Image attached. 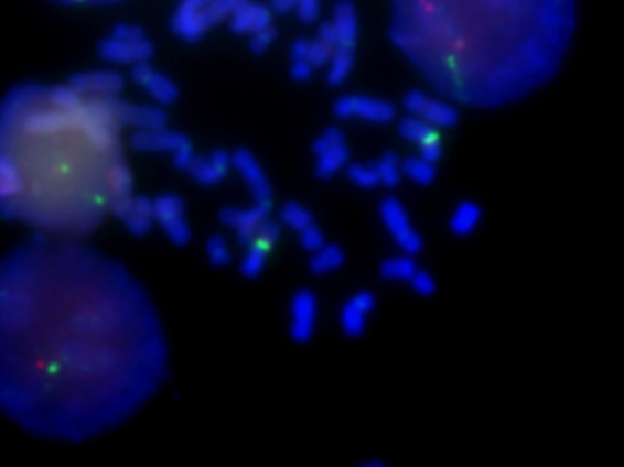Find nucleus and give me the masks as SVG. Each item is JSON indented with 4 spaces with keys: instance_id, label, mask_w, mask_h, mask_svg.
Instances as JSON below:
<instances>
[{
    "instance_id": "nucleus-1",
    "label": "nucleus",
    "mask_w": 624,
    "mask_h": 467,
    "mask_svg": "<svg viewBox=\"0 0 624 467\" xmlns=\"http://www.w3.org/2000/svg\"><path fill=\"white\" fill-rule=\"evenodd\" d=\"M164 360L147 292L99 250L33 236L0 260V413L30 435L85 442L122 424Z\"/></svg>"
},
{
    "instance_id": "nucleus-2",
    "label": "nucleus",
    "mask_w": 624,
    "mask_h": 467,
    "mask_svg": "<svg viewBox=\"0 0 624 467\" xmlns=\"http://www.w3.org/2000/svg\"><path fill=\"white\" fill-rule=\"evenodd\" d=\"M122 94L119 72L92 69L53 85L26 83L2 99V218L33 236L83 241L108 218L130 227L152 207L133 192L127 133L166 127V116Z\"/></svg>"
},
{
    "instance_id": "nucleus-3",
    "label": "nucleus",
    "mask_w": 624,
    "mask_h": 467,
    "mask_svg": "<svg viewBox=\"0 0 624 467\" xmlns=\"http://www.w3.org/2000/svg\"><path fill=\"white\" fill-rule=\"evenodd\" d=\"M575 24V0H391L389 37L440 96L497 108L556 77Z\"/></svg>"
},
{
    "instance_id": "nucleus-4",
    "label": "nucleus",
    "mask_w": 624,
    "mask_h": 467,
    "mask_svg": "<svg viewBox=\"0 0 624 467\" xmlns=\"http://www.w3.org/2000/svg\"><path fill=\"white\" fill-rule=\"evenodd\" d=\"M241 2L244 0H180L170 26L185 43H197L219 22H227Z\"/></svg>"
},
{
    "instance_id": "nucleus-5",
    "label": "nucleus",
    "mask_w": 624,
    "mask_h": 467,
    "mask_svg": "<svg viewBox=\"0 0 624 467\" xmlns=\"http://www.w3.org/2000/svg\"><path fill=\"white\" fill-rule=\"evenodd\" d=\"M336 39V50L327 66V83L331 86L344 85L355 68L356 43H358V13L349 0L334 6L329 21Z\"/></svg>"
},
{
    "instance_id": "nucleus-6",
    "label": "nucleus",
    "mask_w": 624,
    "mask_h": 467,
    "mask_svg": "<svg viewBox=\"0 0 624 467\" xmlns=\"http://www.w3.org/2000/svg\"><path fill=\"white\" fill-rule=\"evenodd\" d=\"M381 225L386 227L392 243L397 245L400 252L418 256L423 249L422 234L418 232L413 219L409 216L408 208L398 197H384L378 207Z\"/></svg>"
},
{
    "instance_id": "nucleus-7",
    "label": "nucleus",
    "mask_w": 624,
    "mask_h": 467,
    "mask_svg": "<svg viewBox=\"0 0 624 467\" xmlns=\"http://www.w3.org/2000/svg\"><path fill=\"white\" fill-rule=\"evenodd\" d=\"M334 113L342 121H361L367 124H389L397 119V107L380 97L349 94L334 102Z\"/></svg>"
},
{
    "instance_id": "nucleus-8",
    "label": "nucleus",
    "mask_w": 624,
    "mask_h": 467,
    "mask_svg": "<svg viewBox=\"0 0 624 467\" xmlns=\"http://www.w3.org/2000/svg\"><path fill=\"white\" fill-rule=\"evenodd\" d=\"M404 110L408 116L422 119L431 127L439 128V130H450L459 122V110H456L455 102H451L445 97L433 96L428 91L411 90L408 96L404 97Z\"/></svg>"
},
{
    "instance_id": "nucleus-9",
    "label": "nucleus",
    "mask_w": 624,
    "mask_h": 467,
    "mask_svg": "<svg viewBox=\"0 0 624 467\" xmlns=\"http://www.w3.org/2000/svg\"><path fill=\"white\" fill-rule=\"evenodd\" d=\"M312 152L316 158L314 172L320 180H333L349 165V144L338 128H327L312 144Z\"/></svg>"
},
{
    "instance_id": "nucleus-10",
    "label": "nucleus",
    "mask_w": 624,
    "mask_h": 467,
    "mask_svg": "<svg viewBox=\"0 0 624 467\" xmlns=\"http://www.w3.org/2000/svg\"><path fill=\"white\" fill-rule=\"evenodd\" d=\"M106 57L117 64H136L147 63L154 48L150 43L147 35H144L139 28L122 26L116 30V33L106 41L105 46Z\"/></svg>"
},
{
    "instance_id": "nucleus-11",
    "label": "nucleus",
    "mask_w": 624,
    "mask_h": 467,
    "mask_svg": "<svg viewBox=\"0 0 624 467\" xmlns=\"http://www.w3.org/2000/svg\"><path fill=\"white\" fill-rule=\"evenodd\" d=\"M155 225L161 227L164 236L177 245L186 247L191 243L192 229L186 219L185 202L175 194H163L154 199Z\"/></svg>"
},
{
    "instance_id": "nucleus-12",
    "label": "nucleus",
    "mask_w": 624,
    "mask_h": 467,
    "mask_svg": "<svg viewBox=\"0 0 624 467\" xmlns=\"http://www.w3.org/2000/svg\"><path fill=\"white\" fill-rule=\"evenodd\" d=\"M230 165L249 188L252 203L272 207V185L258 158L250 150L239 149L230 154Z\"/></svg>"
},
{
    "instance_id": "nucleus-13",
    "label": "nucleus",
    "mask_w": 624,
    "mask_h": 467,
    "mask_svg": "<svg viewBox=\"0 0 624 467\" xmlns=\"http://www.w3.org/2000/svg\"><path fill=\"white\" fill-rule=\"evenodd\" d=\"M320 303L314 292L300 289L294 292L289 308V335L297 344H309L316 335Z\"/></svg>"
},
{
    "instance_id": "nucleus-14",
    "label": "nucleus",
    "mask_w": 624,
    "mask_h": 467,
    "mask_svg": "<svg viewBox=\"0 0 624 467\" xmlns=\"http://www.w3.org/2000/svg\"><path fill=\"white\" fill-rule=\"evenodd\" d=\"M398 133L404 141L417 146L418 155H422L423 160L439 165V161L442 160V154H444L442 130L431 127L417 117L406 116L398 122Z\"/></svg>"
},
{
    "instance_id": "nucleus-15",
    "label": "nucleus",
    "mask_w": 624,
    "mask_h": 467,
    "mask_svg": "<svg viewBox=\"0 0 624 467\" xmlns=\"http://www.w3.org/2000/svg\"><path fill=\"white\" fill-rule=\"evenodd\" d=\"M270 208L272 207L256 205V203H252L249 208H223L222 214H219V221L227 229L234 230L239 243L247 247L256 238V234L260 230L265 219L270 218Z\"/></svg>"
},
{
    "instance_id": "nucleus-16",
    "label": "nucleus",
    "mask_w": 624,
    "mask_h": 467,
    "mask_svg": "<svg viewBox=\"0 0 624 467\" xmlns=\"http://www.w3.org/2000/svg\"><path fill=\"white\" fill-rule=\"evenodd\" d=\"M376 296L370 291H358L340 308V327L345 336L361 338L376 311Z\"/></svg>"
},
{
    "instance_id": "nucleus-17",
    "label": "nucleus",
    "mask_w": 624,
    "mask_h": 467,
    "mask_svg": "<svg viewBox=\"0 0 624 467\" xmlns=\"http://www.w3.org/2000/svg\"><path fill=\"white\" fill-rule=\"evenodd\" d=\"M228 26L238 35L252 39L272 26V10L255 0H244L228 19Z\"/></svg>"
},
{
    "instance_id": "nucleus-18",
    "label": "nucleus",
    "mask_w": 624,
    "mask_h": 467,
    "mask_svg": "<svg viewBox=\"0 0 624 467\" xmlns=\"http://www.w3.org/2000/svg\"><path fill=\"white\" fill-rule=\"evenodd\" d=\"M132 77L152 99L161 107L174 105L180 97V88L169 75L161 74L158 69L147 63L136 64L132 69Z\"/></svg>"
},
{
    "instance_id": "nucleus-19",
    "label": "nucleus",
    "mask_w": 624,
    "mask_h": 467,
    "mask_svg": "<svg viewBox=\"0 0 624 467\" xmlns=\"http://www.w3.org/2000/svg\"><path fill=\"white\" fill-rule=\"evenodd\" d=\"M230 169H233L230 154L225 150H214L208 155H196L186 172L200 185L214 186L227 177V172Z\"/></svg>"
},
{
    "instance_id": "nucleus-20",
    "label": "nucleus",
    "mask_w": 624,
    "mask_h": 467,
    "mask_svg": "<svg viewBox=\"0 0 624 467\" xmlns=\"http://www.w3.org/2000/svg\"><path fill=\"white\" fill-rule=\"evenodd\" d=\"M417 256L406 254V252H398V254L389 256L380 263L381 280L389 283H406L411 282L415 272L420 269L418 267Z\"/></svg>"
},
{
    "instance_id": "nucleus-21",
    "label": "nucleus",
    "mask_w": 624,
    "mask_h": 467,
    "mask_svg": "<svg viewBox=\"0 0 624 467\" xmlns=\"http://www.w3.org/2000/svg\"><path fill=\"white\" fill-rule=\"evenodd\" d=\"M482 210L475 202H461L450 216V230L456 238H470L478 229Z\"/></svg>"
},
{
    "instance_id": "nucleus-22",
    "label": "nucleus",
    "mask_w": 624,
    "mask_h": 467,
    "mask_svg": "<svg viewBox=\"0 0 624 467\" xmlns=\"http://www.w3.org/2000/svg\"><path fill=\"white\" fill-rule=\"evenodd\" d=\"M345 263V250L336 243H325L322 249L312 252L309 269L316 276H327L340 271Z\"/></svg>"
},
{
    "instance_id": "nucleus-23",
    "label": "nucleus",
    "mask_w": 624,
    "mask_h": 467,
    "mask_svg": "<svg viewBox=\"0 0 624 467\" xmlns=\"http://www.w3.org/2000/svg\"><path fill=\"white\" fill-rule=\"evenodd\" d=\"M275 247L263 243L255 239L252 243L247 245V252H245L244 260L239 263V272L244 274L247 280H256L263 274L267 261H269L270 252Z\"/></svg>"
},
{
    "instance_id": "nucleus-24",
    "label": "nucleus",
    "mask_w": 624,
    "mask_h": 467,
    "mask_svg": "<svg viewBox=\"0 0 624 467\" xmlns=\"http://www.w3.org/2000/svg\"><path fill=\"white\" fill-rule=\"evenodd\" d=\"M270 10L278 13H294L302 22L316 21L322 13L320 0H270Z\"/></svg>"
},
{
    "instance_id": "nucleus-25",
    "label": "nucleus",
    "mask_w": 624,
    "mask_h": 467,
    "mask_svg": "<svg viewBox=\"0 0 624 467\" xmlns=\"http://www.w3.org/2000/svg\"><path fill=\"white\" fill-rule=\"evenodd\" d=\"M437 165L431 161L423 160L422 155H411L402 161V175L418 186L433 185L437 180Z\"/></svg>"
},
{
    "instance_id": "nucleus-26",
    "label": "nucleus",
    "mask_w": 624,
    "mask_h": 467,
    "mask_svg": "<svg viewBox=\"0 0 624 467\" xmlns=\"http://www.w3.org/2000/svg\"><path fill=\"white\" fill-rule=\"evenodd\" d=\"M280 219L287 229L297 234L302 232L303 229H308L309 225L314 224V216H312L311 210L298 202L286 203L281 207Z\"/></svg>"
},
{
    "instance_id": "nucleus-27",
    "label": "nucleus",
    "mask_w": 624,
    "mask_h": 467,
    "mask_svg": "<svg viewBox=\"0 0 624 467\" xmlns=\"http://www.w3.org/2000/svg\"><path fill=\"white\" fill-rule=\"evenodd\" d=\"M345 174L353 185L364 188V191H370V188L381 185L376 163H351V165H347Z\"/></svg>"
},
{
    "instance_id": "nucleus-28",
    "label": "nucleus",
    "mask_w": 624,
    "mask_h": 467,
    "mask_svg": "<svg viewBox=\"0 0 624 467\" xmlns=\"http://www.w3.org/2000/svg\"><path fill=\"white\" fill-rule=\"evenodd\" d=\"M376 166L380 174V183L387 188H395L404 180L402 161L398 160L392 152L381 155L380 160L376 161Z\"/></svg>"
},
{
    "instance_id": "nucleus-29",
    "label": "nucleus",
    "mask_w": 624,
    "mask_h": 467,
    "mask_svg": "<svg viewBox=\"0 0 624 467\" xmlns=\"http://www.w3.org/2000/svg\"><path fill=\"white\" fill-rule=\"evenodd\" d=\"M205 252H207L211 265L216 267V269L230 265V261H233V250L228 247L227 238L222 234H214L207 239Z\"/></svg>"
},
{
    "instance_id": "nucleus-30",
    "label": "nucleus",
    "mask_w": 624,
    "mask_h": 467,
    "mask_svg": "<svg viewBox=\"0 0 624 467\" xmlns=\"http://www.w3.org/2000/svg\"><path fill=\"white\" fill-rule=\"evenodd\" d=\"M408 285L409 287L413 289L415 294H418V296L422 297L434 296V294H437V289H439L433 274H431V272L429 271H426V269H418Z\"/></svg>"
},
{
    "instance_id": "nucleus-31",
    "label": "nucleus",
    "mask_w": 624,
    "mask_h": 467,
    "mask_svg": "<svg viewBox=\"0 0 624 467\" xmlns=\"http://www.w3.org/2000/svg\"><path fill=\"white\" fill-rule=\"evenodd\" d=\"M297 236L298 239H300L302 249L305 250V252H309V254L316 252V250L322 249L323 245L327 243L325 234H323V230L318 227L316 221L309 225L308 229H303L302 232H298Z\"/></svg>"
},
{
    "instance_id": "nucleus-32",
    "label": "nucleus",
    "mask_w": 624,
    "mask_h": 467,
    "mask_svg": "<svg viewBox=\"0 0 624 467\" xmlns=\"http://www.w3.org/2000/svg\"><path fill=\"white\" fill-rule=\"evenodd\" d=\"M276 41V30L275 28H270L267 32L260 33V35H256V37L250 39V50L255 52V54H263L267 50L275 44Z\"/></svg>"
},
{
    "instance_id": "nucleus-33",
    "label": "nucleus",
    "mask_w": 624,
    "mask_h": 467,
    "mask_svg": "<svg viewBox=\"0 0 624 467\" xmlns=\"http://www.w3.org/2000/svg\"><path fill=\"white\" fill-rule=\"evenodd\" d=\"M58 4L64 6H83V8H90V6H106L117 4V2H125V0H53Z\"/></svg>"
}]
</instances>
